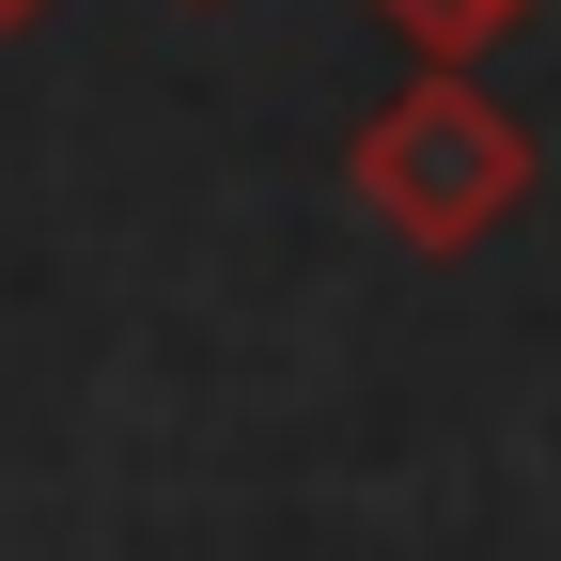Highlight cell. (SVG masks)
<instances>
[{
  "instance_id": "obj_1",
  "label": "cell",
  "mask_w": 561,
  "mask_h": 561,
  "mask_svg": "<svg viewBox=\"0 0 561 561\" xmlns=\"http://www.w3.org/2000/svg\"><path fill=\"white\" fill-rule=\"evenodd\" d=\"M375 187L405 203L421 234H453V219H483V125L437 94V110H405L390 140H375Z\"/></svg>"
},
{
  "instance_id": "obj_2",
  "label": "cell",
  "mask_w": 561,
  "mask_h": 561,
  "mask_svg": "<svg viewBox=\"0 0 561 561\" xmlns=\"http://www.w3.org/2000/svg\"><path fill=\"white\" fill-rule=\"evenodd\" d=\"M32 16H47V0H0V32H32Z\"/></svg>"
}]
</instances>
